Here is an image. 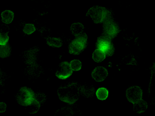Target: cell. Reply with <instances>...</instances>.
Listing matches in <instances>:
<instances>
[{
    "label": "cell",
    "mask_w": 155,
    "mask_h": 116,
    "mask_svg": "<svg viewBox=\"0 0 155 116\" xmlns=\"http://www.w3.org/2000/svg\"><path fill=\"white\" fill-rule=\"evenodd\" d=\"M9 28L6 25H2L0 26V33L8 34Z\"/></svg>",
    "instance_id": "4316f807"
},
{
    "label": "cell",
    "mask_w": 155,
    "mask_h": 116,
    "mask_svg": "<svg viewBox=\"0 0 155 116\" xmlns=\"http://www.w3.org/2000/svg\"><path fill=\"white\" fill-rule=\"evenodd\" d=\"M75 39L79 42L83 44L85 47H87V34L82 33L81 34H80L79 35L76 36Z\"/></svg>",
    "instance_id": "7402d4cb"
},
{
    "label": "cell",
    "mask_w": 155,
    "mask_h": 116,
    "mask_svg": "<svg viewBox=\"0 0 155 116\" xmlns=\"http://www.w3.org/2000/svg\"><path fill=\"white\" fill-rule=\"evenodd\" d=\"M7 105L4 102H0V113H4L6 110Z\"/></svg>",
    "instance_id": "83f0119b"
},
{
    "label": "cell",
    "mask_w": 155,
    "mask_h": 116,
    "mask_svg": "<svg viewBox=\"0 0 155 116\" xmlns=\"http://www.w3.org/2000/svg\"><path fill=\"white\" fill-rule=\"evenodd\" d=\"M47 43L52 47L60 48L62 46V41L60 38L48 37L47 38Z\"/></svg>",
    "instance_id": "9a60e30c"
},
{
    "label": "cell",
    "mask_w": 155,
    "mask_h": 116,
    "mask_svg": "<svg viewBox=\"0 0 155 116\" xmlns=\"http://www.w3.org/2000/svg\"><path fill=\"white\" fill-rule=\"evenodd\" d=\"M95 92V90L94 87L90 85H84L80 87V93L86 98L93 97Z\"/></svg>",
    "instance_id": "30bf717a"
},
{
    "label": "cell",
    "mask_w": 155,
    "mask_h": 116,
    "mask_svg": "<svg viewBox=\"0 0 155 116\" xmlns=\"http://www.w3.org/2000/svg\"><path fill=\"white\" fill-rule=\"evenodd\" d=\"M54 116H74V111L69 107H63L56 111Z\"/></svg>",
    "instance_id": "2e32d148"
},
{
    "label": "cell",
    "mask_w": 155,
    "mask_h": 116,
    "mask_svg": "<svg viewBox=\"0 0 155 116\" xmlns=\"http://www.w3.org/2000/svg\"><path fill=\"white\" fill-rule=\"evenodd\" d=\"M106 57V55L102 51L98 49H96L93 52L92 58L96 63H101L104 60Z\"/></svg>",
    "instance_id": "d6986e66"
},
{
    "label": "cell",
    "mask_w": 155,
    "mask_h": 116,
    "mask_svg": "<svg viewBox=\"0 0 155 116\" xmlns=\"http://www.w3.org/2000/svg\"><path fill=\"white\" fill-rule=\"evenodd\" d=\"M92 77L94 80L98 82L104 81L108 76V72L107 69L104 67L99 66L94 69L92 72Z\"/></svg>",
    "instance_id": "ba28073f"
},
{
    "label": "cell",
    "mask_w": 155,
    "mask_h": 116,
    "mask_svg": "<svg viewBox=\"0 0 155 116\" xmlns=\"http://www.w3.org/2000/svg\"><path fill=\"white\" fill-rule=\"evenodd\" d=\"M113 44L111 41V39L104 35L98 38L96 44L97 49L102 51L104 53Z\"/></svg>",
    "instance_id": "52a82bcc"
},
{
    "label": "cell",
    "mask_w": 155,
    "mask_h": 116,
    "mask_svg": "<svg viewBox=\"0 0 155 116\" xmlns=\"http://www.w3.org/2000/svg\"><path fill=\"white\" fill-rule=\"evenodd\" d=\"M69 64H70V67H71L72 71H78L80 70L82 68V63L79 60H72Z\"/></svg>",
    "instance_id": "44dd1931"
},
{
    "label": "cell",
    "mask_w": 155,
    "mask_h": 116,
    "mask_svg": "<svg viewBox=\"0 0 155 116\" xmlns=\"http://www.w3.org/2000/svg\"><path fill=\"white\" fill-rule=\"evenodd\" d=\"M41 107V104L35 99L29 105L25 106L26 111L31 114L37 113Z\"/></svg>",
    "instance_id": "5bb4252c"
},
{
    "label": "cell",
    "mask_w": 155,
    "mask_h": 116,
    "mask_svg": "<svg viewBox=\"0 0 155 116\" xmlns=\"http://www.w3.org/2000/svg\"><path fill=\"white\" fill-rule=\"evenodd\" d=\"M2 21L5 24H8L12 22L14 18V13L12 11L6 10L4 11L1 14Z\"/></svg>",
    "instance_id": "7c38bea8"
},
{
    "label": "cell",
    "mask_w": 155,
    "mask_h": 116,
    "mask_svg": "<svg viewBox=\"0 0 155 116\" xmlns=\"http://www.w3.org/2000/svg\"><path fill=\"white\" fill-rule=\"evenodd\" d=\"M58 95L60 100L69 104H74L79 98V86L77 83H72L60 87L58 90Z\"/></svg>",
    "instance_id": "6da1fadb"
},
{
    "label": "cell",
    "mask_w": 155,
    "mask_h": 116,
    "mask_svg": "<svg viewBox=\"0 0 155 116\" xmlns=\"http://www.w3.org/2000/svg\"><path fill=\"white\" fill-rule=\"evenodd\" d=\"M86 16L90 17L95 23H104L107 20L111 18V12L105 7L94 6L87 12Z\"/></svg>",
    "instance_id": "7a4b0ae2"
},
{
    "label": "cell",
    "mask_w": 155,
    "mask_h": 116,
    "mask_svg": "<svg viewBox=\"0 0 155 116\" xmlns=\"http://www.w3.org/2000/svg\"><path fill=\"white\" fill-rule=\"evenodd\" d=\"M34 99L41 104L46 101V95L44 93L37 92L34 95Z\"/></svg>",
    "instance_id": "cb8c5ba5"
},
{
    "label": "cell",
    "mask_w": 155,
    "mask_h": 116,
    "mask_svg": "<svg viewBox=\"0 0 155 116\" xmlns=\"http://www.w3.org/2000/svg\"><path fill=\"white\" fill-rule=\"evenodd\" d=\"M3 72H2V70H1L0 69V84L2 83V78H3Z\"/></svg>",
    "instance_id": "f1b7e54d"
},
{
    "label": "cell",
    "mask_w": 155,
    "mask_h": 116,
    "mask_svg": "<svg viewBox=\"0 0 155 116\" xmlns=\"http://www.w3.org/2000/svg\"><path fill=\"white\" fill-rule=\"evenodd\" d=\"M86 48L83 44L74 39L69 46V53L71 54L79 55Z\"/></svg>",
    "instance_id": "9c48e42d"
},
{
    "label": "cell",
    "mask_w": 155,
    "mask_h": 116,
    "mask_svg": "<svg viewBox=\"0 0 155 116\" xmlns=\"http://www.w3.org/2000/svg\"><path fill=\"white\" fill-rule=\"evenodd\" d=\"M84 28V25L82 23L78 22L73 23L71 25V31L72 32V34L76 37L83 33Z\"/></svg>",
    "instance_id": "4fadbf2b"
},
{
    "label": "cell",
    "mask_w": 155,
    "mask_h": 116,
    "mask_svg": "<svg viewBox=\"0 0 155 116\" xmlns=\"http://www.w3.org/2000/svg\"><path fill=\"white\" fill-rule=\"evenodd\" d=\"M35 53V52L33 50H30L25 52V60L27 63L31 64L33 63L34 59L35 58V55L34 54Z\"/></svg>",
    "instance_id": "ffe728a7"
},
{
    "label": "cell",
    "mask_w": 155,
    "mask_h": 116,
    "mask_svg": "<svg viewBox=\"0 0 155 116\" xmlns=\"http://www.w3.org/2000/svg\"><path fill=\"white\" fill-rule=\"evenodd\" d=\"M23 32L28 35H31L36 31L35 27L32 24H26L23 28Z\"/></svg>",
    "instance_id": "603a6c76"
},
{
    "label": "cell",
    "mask_w": 155,
    "mask_h": 116,
    "mask_svg": "<svg viewBox=\"0 0 155 116\" xmlns=\"http://www.w3.org/2000/svg\"><path fill=\"white\" fill-rule=\"evenodd\" d=\"M143 92L140 87L134 86L126 90V97L129 102L134 104L142 98Z\"/></svg>",
    "instance_id": "5b68a950"
},
{
    "label": "cell",
    "mask_w": 155,
    "mask_h": 116,
    "mask_svg": "<svg viewBox=\"0 0 155 116\" xmlns=\"http://www.w3.org/2000/svg\"><path fill=\"white\" fill-rule=\"evenodd\" d=\"M11 48L9 44L0 46V57L6 58L11 55Z\"/></svg>",
    "instance_id": "ac0fdd59"
},
{
    "label": "cell",
    "mask_w": 155,
    "mask_h": 116,
    "mask_svg": "<svg viewBox=\"0 0 155 116\" xmlns=\"http://www.w3.org/2000/svg\"><path fill=\"white\" fill-rule=\"evenodd\" d=\"M124 63L127 65H136L137 62L136 60L134 58L133 56H131L130 58L129 57L127 56L126 58H124Z\"/></svg>",
    "instance_id": "484cf974"
},
{
    "label": "cell",
    "mask_w": 155,
    "mask_h": 116,
    "mask_svg": "<svg viewBox=\"0 0 155 116\" xmlns=\"http://www.w3.org/2000/svg\"><path fill=\"white\" fill-rule=\"evenodd\" d=\"M134 104V111L138 114L144 113L147 108V103L146 101L141 99V100L136 102Z\"/></svg>",
    "instance_id": "8fae6325"
},
{
    "label": "cell",
    "mask_w": 155,
    "mask_h": 116,
    "mask_svg": "<svg viewBox=\"0 0 155 116\" xmlns=\"http://www.w3.org/2000/svg\"><path fill=\"white\" fill-rule=\"evenodd\" d=\"M35 93L31 89L23 87L20 89L16 95V100L18 103L23 106L29 105L34 100Z\"/></svg>",
    "instance_id": "3957f363"
},
{
    "label": "cell",
    "mask_w": 155,
    "mask_h": 116,
    "mask_svg": "<svg viewBox=\"0 0 155 116\" xmlns=\"http://www.w3.org/2000/svg\"><path fill=\"white\" fill-rule=\"evenodd\" d=\"M9 40L8 34L0 33V46H4L7 44Z\"/></svg>",
    "instance_id": "d4e9b609"
},
{
    "label": "cell",
    "mask_w": 155,
    "mask_h": 116,
    "mask_svg": "<svg viewBox=\"0 0 155 116\" xmlns=\"http://www.w3.org/2000/svg\"><path fill=\"white\" fill-rule=\"evenodd\" d=\"M96 95L99 100L101 101L105 100L108 97L109 91L107 88L104 87L99 88L96 91Z\"/></svg>",
    "instance_id": "e0dca14e"
},
{
    "label": "cell",
    "mask_w": 155,
    "mask_h": 116,
    "mask_svg": "<svg viewBox=\"0 0 155 116\" xmlns=\"http://www.w3.org/2000/svg\"><path fill=\"white\" fill-rule=\"evenodd\" d=\"M120 32V28L117 23L110 18L104 21L103 24V35L111 39L117 35Z\"/></svg>",
    "instance_id": "277c9868"
},
{
    "label": "cell",
    "mask_w": 155,
    "mask_h": 116,
    "mask_svg": "<svg viewBox=\"0 0 155 116\" xmlns=\"http://www.w3.org/2000/svg\"><path fill=\"white\" fill-rule=\"evenodd\" d=\"M72 72L73 71L68 62H64L60 63L58 66V69L55 73V76L59 79H66L72 75Z\"/></svg>",
    "instance_id": "8992f818"
}]
</instances>
